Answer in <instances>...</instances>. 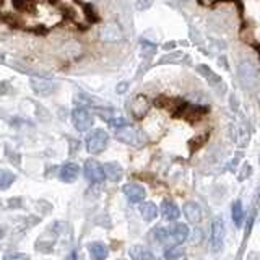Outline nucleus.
I'll list each match as a JSON object with an SVG mask.
<instances>
[{
  "label": "nucleus",
  "mask_w": 260,
  "mask_h": 260,
  "mask_svg": "<svg viewBox=\"0 0 260 260\" xmlns=\"http://www.w3.org/2000/svg\"><path fill=\"white\" fill-rule=\"evenodd\" d=\"M182 249L181 247H177V246H169L166 250H165V257L168 260H177L179 257H182Z\"/></svg>",
  "instance_id": "obj_21"
},
{
  "label": "nucleus",
  "mask_w": 260,
  "mask_h": 260,
  "mask_svg": "<svg viewBox=\"0 0 260 260\" xmlns=\"http://www.w3.org/2000/svg\"><path fill=\"white\" fill-rule=\"evenodd\" d=\"M231 216H233V221L234 224L241 228L242 226V221H244V208H242V203L241 200H236L233 203V208H231Z\"/></svg>",
  "instance_id": "obj_19"
},
{
  "label": "nucleus",
  "mask_w": 260,
  "mask_h": 260,
  "mask_svg": "<svg viewBox=\"0 0 260 260\" xmlns=\"http://www.w3.org/2000/svg\"><path fill=\"white\" fill-rule=\"evenodd\" d=\"M154 234H156V239L159 242H165L169 238V233H168V230H165V228H158V230L154 231Z\"/></svg>",
  "instance_id": "obj_26"
},
{
  "label": "nucleus",
  "mask_w": 260,
  "mask_h": 260,
  "mask_svg": "<svg viewBox=\"0 0 260 260\" xmlns=\"http://www.w3.org/2000/svg\"><path fill=\"white\" fill-rule=\"evenodd\" d=\"M88 250H89V257H91V260H106L109 254L108 247H106V244H103V242H91L88 246Z\"/></svg>",
  "instance_id": "obj_15"
},
{
  "label": "nucleus",
  "mask_w": 260,
  "mask_h": 260,
  "mask_svg": "<svg viewBox=\"0 0 260 260\" xmlns=\"http://www.w3.org/2000/svg\"><path fill=\"white\" fill-rule=\"evenodd\" d=\"M140 213L145 221H153L158 216V207L153 202H145L140 205Z\"/></svg>",
  "instance_id": "obj_18"
},
{
  "label": "nucleus",
  "mask_w": 260,
  "mask_h": 260,
  "mask_svg": "<svg viewBox=\"0 0 260 260\" xmlns=\"http://www.w3.org/2000/svg\"><path fill=\"white\" fill-rule=\"evenodd\" d=\"M2 260H29V255L23 254V252H7V254H4Z\"/></svg>",
  "instance_id": "obj_23"
},
{
  "label": "nucleus",
  "mask_w": 260,
  "mask_h": 260,
  "mask_svg": "<svg viewBox=\"0 0 260 260\" xmlns=\"http://www.w3.org/2000/svg\"><path fill=\"white\" fill-rule=\"evenodd\" d=\"M103 168H104L106 177H108L109 181H112V182H119L120 179H122V176H124V169H122V166L119 165V162H116V161L106 162Z\"/></svg>",
  "instance_id": "obj_13"
},
{
  "label": "nucleus",
  "mask_w": 260,
  "mask_h": 260,
  "mask_svg": "<svg viewBox=\"0 0 260 260\" xmlns=\"http://www.w3.org/2000/svg\"><path fill=\"white\" fill-rule=\"evenodd\" d=\"M83 8H85V15H86V18L89 20V23H98V21H100V16L96 15V12L93 10L91 5L86 4V5H83Z\"/></svg>",
  "instance_id": "obj_24"
},
{
  "label": "nucleus",
  "mask_w": 260,
  "mask_h": 260,
  "mask_svg": "<svg viewBox=\"0 0 260 260\" xmlns=\"http://www.w3.org/2000/svg\"><path fill=\"white\" fill-rule=\"evenodd\" d=\"M86 150L91 154L103 153L106 150V146L109 143V135L103 128H96L91 134L86 137Z\"/></svg>",
  "instance_id": "obj_2"
},
{
  "label": "nucleus",
  "mask_w": 260,
  "mask_h": 260,
  "mask_svg": "<svg viewBox=\"0 0 260 260\" xmlns=\"http://www.w3.org/2000/svg\"><path fill=\"white\" fill-rule=\"evenodd\" d=\"M257 207H258V210H260V195H258V200H257Z\"/></svg>",
  "instance_id": "obj_31"
},
{
  "label": "nucleus",
  "mask_w": 260,
  "mask_h": 260,
  "mask_svg": "<svg viewBox=\"0 0 260 260\" xmlns=\"http://www.w3.org/2000/svg\"><path fill=\"white\" fill-rule=\"evenodd\" d=\"M258 165H260V156H258Z\"/></svg>",
  "instance_id": "obj_33"
},
{
  "label": "nucleus",
  "mask_w": 260,
  "mask_h": 260,
  "mask_svg": "<svg viewBox=\"0 0 260 260\" xmlns=\"http://www.w3.org/2000/svg\"><path fill=\"white\" fill-rule=\"evenodd\" d=\"M150 106H151V103L145 94H137V96L132 98L128 108H130V112L134 114L135 119H143L146 114H148Z\"/></svg>",
  "instance_id": "obj_5"
},
{
  "label": "nucleus",
  "mask_w": 260,
  "mask_h": 260,
  "mask_svg": "<svg viewBox=\"0 0 260 260\" xmlns=\"http://www.w3.org/2000/svg\"><path fill=\"white\" fill-rule=\"evenodd\" d=\"M132 260H154V254L143 246H132L128 250Z\"/></svg>",
  "instance_id": "obj_17"
},
{
  "label": "nucleus",
  "mask_w": 260,
  "mask_h": 260,
  "mask_svg": "<svg viewBox=\"0 0 260 260\" xmlns=\"http://www.w3.org/2000/svg\"><path fill=\"white\" fill-rule=\"evenodd\" d=\"M184 215L193 224H199L202 221V208H200L199 203H195V202H187L185 203V205H184Z\"/></svg>",
  "instance_id": "obj_11"
},
{
  "label": "nucleus",
  "mask_w": 260,
  "mask_h": 260,
  "mask_svg": "<svg viewBox=\"0 0 260 260\" xmlns=\"http://www.w3.org/2000/svg\"><path fill=\"white\" fill-rule=\"evenodd\" d=\"M72 120H73V125L78 130V132H86L93 127V116L91 112L85 108H77L73 109L72 112Z\"/></svg>",
  "instance_id": "obj_4"
},
{
  "label": "nucleus",
  "mask_w": 260,
  "mask_h": 260,
  "mask_svg": "<svg viewBox=\"0 0 260 260\" xmlns=\"http://www.w3.org/2000/svg\"><path fill=\"white\" fill-rule=\"evenodd\" d=\"M151 2H153V0H138L137 8H138V10H146V8L151 5Z\"/></svg>",
  "instance_id": "obj_28"
},
{
  "label": "nucleus",
  "mask_w": 260,
  "mask_h": 260,
  "mask_svg": "<svg viewBox=\"0 0 260 260\" xmlns=\"http://www.w3.org/2000/svg\"><path fill=\"white\" fill-rule=\"evenodd\" d=\"M230 134H231V140L238 145V146H244L247 145L249 142V130L244 124H233L230 128Z\"/></svg>",
  "instance_id": "obj_8"
},
{
  "label": "nucleus",
  "mask_w": 260,
  "mask_h": 260,
  "mask_svg": "<svg viewBox=\"0 0 260 260\" xmlns=\"http://www.w3.org/2000/svg\"><path fill=\"white\" fill-rule=\"evenodd\" d=\"M32 2H35V0H13V8L21 10V12H28V10H31Z\"/></svg>",
  "instance_id": "obj_22"
},
{
  "label": "nucleus",
  "mask_w": 260,
  "mask_h": 260,
  "mask_svg": "<svg viewBox=\"0 0 260 260\" xmlns=\"http://www.w3.org/2000/svg\"><path fill=\"white\" fill-rule=\"evenodd\" d=\"M109 124H111V127L122 128V127H127V125H128V122H127V119H124V117H112V119H109Z\"/></svg>",
  "instance_id": "obj_25"
},
{
  "label": "nucleus",
  "mask_w": 260,
  "mask_h": 260,
  "mask_svg": "<svg viewBox=\"0 0 260 260\" xmlns=\"http://www.w3.org/2000/svg\"><path fill=\"white\" fill-rule=\"evenodd\" d=\"M65 260H77V252L73 250V252H70V254L65 257Z\"/></svg>",
  "instance_id": "obj_30"
},
{
  "label": "nucleus",
  "mask_w": 260,
  "mask_h": 260,
  "mask_svg": "<svg viewBox=\"0 0 260 260\" xmlns=\"http://www.w3.org/2000/svg\"><path fill=\"white\" fill-rule=\"evenodd\" d=\"M250 173H252V168H250V165L247 162V165H244L242 173L239 174V181H244V179H246V177H249V176H250Z\"/></svg>",
  "instance_id": "obj_27"
},
{
  "label": "nucleus",
  "mask_w": 260,
  "mask_h": 260,
  "mask_svg": "<svg viewBox=\"0 0 260 260\" xmlns=\"http://www.w3.org/2000/svg\"><path fill=\"white\" fill-rule=\"evenodd\" d=\"M168 233H169V238L176 244H182L189 238V226L184 223H176L171 226V230H168Z\"/></svg>",
  "instance_id": "obj_9"
},
{
  "label": "nucleus",
  "mask_w": 260,
  "mask_h": 260,
  "mask_svg": "<svg viewBox=\"0 0 260 260\" xmlns=\"http://www.w3.org/2000/svg\"><path fill=\"white\" fill-rule=\"evenodd\" d=\"M122 192H124V195L130 203H140L146 197V192H145L143 187L140 184H134V182L125 184L124 187H122Z\"/></svg>",
  "instance_id": "obj_7"
},
{
  "label": "nucleus",
  "mask_w": 260,
  "mask_h": 260,
  "mask_svg": "<svg viewBox=\"0 0 260 260\" xmlns=\"http://www.w3.org/2000/svg\"><path fill=\"white\" fill-rule=\"evenodd\" d=\"M127 88H128V83L125 81H122V83H119V88H117V93H124V91H127Z\"/></svg>",
  "instance_id": "obj_29"
},
{
  "label": "nucleus",
  "mask_w": 260,
  "mask_h": 260,
  "mask_svg": "<svg viewBox=\"0 0 260 260\" xmlns=\"http://www.w3.org/2000/svg\"><path fill=\"white\" fill-rule=\"evenodd\" d=\"M85 177L93 184H101L106 179L103 165H100L96 159H88L85 162Z\"/></svg>",
  "instance_id": "obj_6"
},
{
  "label": "nucleus",
  "mask_w": 260,
  "mask_h": 260,
  "mask_svg": "<svg viewBox=\"0 0 260 260\" xmlns=\"http://www.w3.org/2000/svg\"><path fill=\"white\" fill-rule=\"evenodd\" d=\"M59 176H60L62 181L67 182V184L75 182L77 179H78V176H80V166L75 165V162H67V165H63L60 168Z\"/></svg>",
  "instance_id": "obj_10"
},
{
  "label": "nucleus",
  "mask_w": 260,
  "mask_h": 260,
  "mask_svg": "<svg viewBox=\"0 0 260 260\" xmlns=\"http://www.w3.org/2000/svg\"><path fill=\"white\" fill-rule=\"evenodd\" d=\"M224 233H226V228H224L223 218H215L213 221H211V230H210V242H211V249L215 252H218L223 247Z\"/></svg>",
  "instance_id": "obj_3"
},
{
  "label": "nucleus",
  "mask_w": 260,
  "mask_h": 260,
  "mask_svg": "<svg viewBox=\"0 0 260 260\" xmlns=\"http://www.w3.org/2000/svg\"><path fill=\"white\" fill-rule=\"evenodd\" d=\"M238 78L244 88H254L258 83V70L250 60H242L238 65Z\"/></svg>",
  "instance_id": "obj_1"
},
{
  "label": "nucleus",
  "mask_w": 260,
  "mask_h": 260,
  "mask_svg": "<svg viewBox=\"0 0 260 260\" xmlns=\"http://www.w3.org/2000/svg\"><path fill=\"white\" fill-rule=\"evenodd\" d=\"M101 38L104 41H119V39H122V31L119 28V24H116V23L106 24V26L103 28V31H101Z\"/></svg>",
  "instance_id": "obj_16"
},
{
  "label": "nucleus",
  "mask_w": 260,
  "mask_h": 260,
  "mask_svg": "<svg viewBox=\"0 0 260 260\" xmlns=\"http://www.w3.org/2000/svg\"><path fill=\"white\" fill-rule=\"evenodd\" d=\"M257 101H258V106H260V93H258V96H257Z\"/></svg>",
  "instance_id": "obj_32"
},
{
  "label": "nucleus",
  "mask_w": 260,
  "mask_h": 260,
  "mask_svg": "<svg viewBox=\"0 0 260 260\" xmlns=\"http://www.w3.org/2000/svg\"><path fill=\"white\" fill-rule=\"evenodd\" d=\"M15 182V174L7 169H0V190L8 189Z\"/></svg>",
  "instance_id": "obj_20"
},
{
  "label": "nucleus",
  "mask_w": 260,
  "mask_h": 260,
  "mask_svg": "<svg viewBox=\"0 0 260 260\" xmlns=\"http://www.w3.org/2000/svg\"><path fill=\"white\" fill-rule=\"evenodd\" d=\"M161 213H162V218L168 219V221H176L181 216V210L176 205L174 202L171 200H165L161 205Z\"/></svg>",
  "instance_id": "obj_14"
},
{
  "label": "nucleus",
  "mask_w": 260,
  "mask_h": 260,
  "mask_svg": "<svg viewBox=\"0 0 260 260\" xmlns=\"http://www.w3.org/2000/svg\"><path fill=\"white\" fill-rule=\"evenodd\" d=\"M116 138L119 142H124L128 145H138V132L132 127H122L116 132Z\"/></svg>",
  "instance_id": "obj_12"
}]
</instances>
